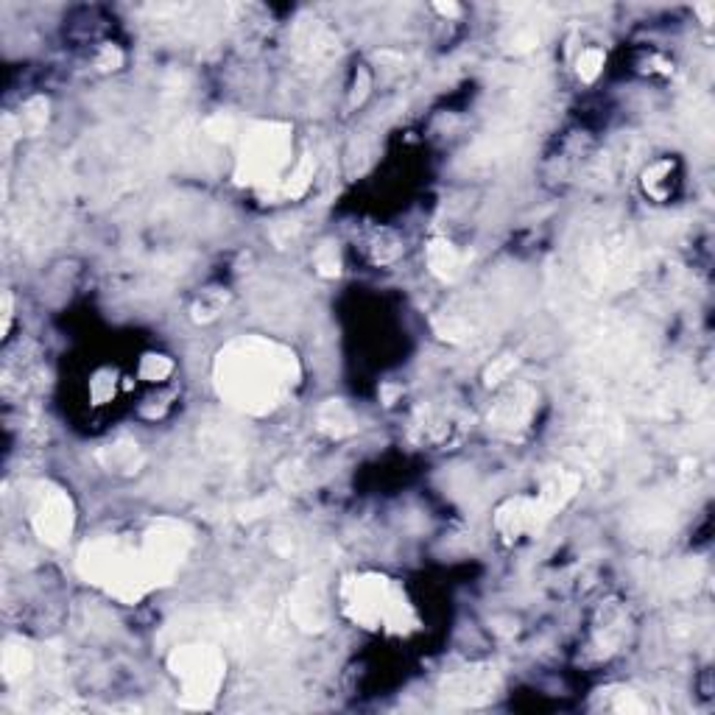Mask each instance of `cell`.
<instances>
[{"mask_svg": "<svg viewBox=\"0 0 715 715\" xmlns=\"http://www.w3.org/2000/svg\"><path fill=\"white\" fill-rule=\"evenodd\" d=\"M288 358L277 355L271 344H238L221 361V389L243 408H266L285 386Z\"/></svg>", "mask_w": 715, "mask_h": 715, "instance_id": "cell-1", "label": "cell"}, {"mask_svg": "<svg viewBox=\"0 0 715 715\" xmlns=\"http://www.w3.org/2000/svg\"><path fill=\"white\" fill-rule=\"evenodd\" d=\"M285 154H288V135L277 132L274 126H257L246 140L241 160L249 182L277 179V174L285 168Z\"/></svg>", "mask_w": 715, "mask_h": 715, "instance_id": "cell-2", "label": "cell"}, {"mask_svg": "<svg viewBox=\"0 0 715 715\" xmlns=\"http://www.w3.org/2000/svg\"><path fill=\"white\" fill-rule=\"evenodd\" d=\"M176 676L185 685V696H196V704L213 699L224 674V665L207 648H182L174 654Z\"/></svg>", "mask_w": 715, "mask_h": 715, "instance_id": "cell-3", "label": "cell"}, {"mask_svg": "<svg viewBox=\"0 0 715 715\" xmlns=\"http://www.w3.org/2000/svg\"><path fill=\"white\" fill-rule=\"evenodd\" d=\"M70 500L62 492H45L40 495V503L34 509V528L42 540L51 545H62L70 534Z\"/></svg>", "mask_w": 715, "mask_h": 715, "instance_id": "cell-4", "label": "cell"}, {"mask_svg": "<svg viewBox=\"0 0 715 715\" xmlns=\"http://www.w3.org/2000/svg\"><path fill=\"white\" fill-rule=\"evenodd\" d=\"M428 263H431L433 274H439V277H445V280H453L461 271L459 252L445 241L433 243L431 252H428Z\"/></svg>", "mask_w": 715, "mask_h": 715, "instance_id": "cell-5", "label": "cell"}, {"mask_svg": "<svg viewBox=\"0 0 715 715\" xmlns=\"http://www.w3.org/2000/svg\"><path fill=\"white\" fill-rule=\"evenodd\" d=\"M28 668H31V654H28L26 648L20 646L6 648V657H3L6 679H17V676L28 674Z\"/></svg>", "mask_w": 715, "mask_h": 715, "instance_id": "cell-6", "label": "cell"}, {"mask_svg": "<svg viewBox=\"0 0 715 715\" xmlns=\"http://www.w3.org/2000/svg\"><path fill=\"white\" fill-rule=\"evenodd\" d=\"M601 65H604V56H601V51H584L579 59V73L581 79L593 81L595 76H598V70H601Z\"/></svg>", "mask_w": 715, "mask_h": 715, "instance_id": "cell-7", "label": "cell"}, {"mask_svg": "<svg viewBox=\"0 0 715 715\" xmlns=\"http://www.w3.org/2000/svg\"><path fill=\"white\" fill-rule=\"evenodd\" d=\"M168 372H171V364H168L162 355H149V358L143 361V378L162 380Z\"/></svg>", "mask_w": 715, "mask_h": 715, "instance_id": "cell-8", "label": "cell"}]
</instances>
